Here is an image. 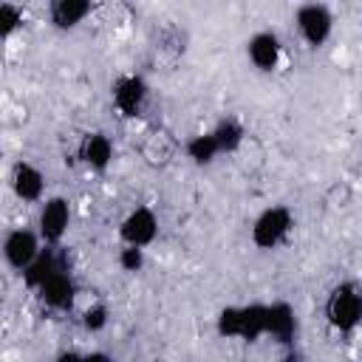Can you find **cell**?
Instances as JSON below:
<instances>
[{"label":"cell","mask_w":362,"mask_h":362,"mask_svg":"<svg viewBox=\"0 0 362 362\" xmlns=\"http://www.w3.org/2000/svg\"><path fill=\"white\" fill-rule=\"evenodd\" d=\"M8 184H11V192L25 204H42L45 201V173L25 158H20L11 167Z\"/></svg>","instance_id":"30bf717a"},{"label":"cell","mask_w":362,"mask_h":362,"mask_svg":"<svg viewBox=\"0 0 362 362\" xmlns=\"http://www.w3.org/2000/svg\"><path fill=\"white\" fill-rule=\"evenodd\" d=\"M37 300L48 308V311H71L76 305V294H79V286L74 280V274L68 269L51 274L37 291Z\"/></svg>","instance_id":"9c48e42d"},{"label":"cell","mask_w":362,"mask_h":362,"mask_svg":"<svg viewBox=\"0 0 362 362\" xmlns=\"http://www.w3.org/2000/svg\"><path fill=\"white\" fill-rule=\"evenodd\" d=\"M325 320L337 334H351L362 325V288L351 280L337 283L325 297Z\"/></svg>","instance_id":"6da1fadb"},{"label":"cell","mask_w":362,"mask_h":362,"mask_svg":"<svg viewBox=\"0 0 362 362\" xmlns=\"http://www.w3.org/2000/svg\"><path fill=\"white\" fill-rule=\"evenodd\" d=\"M158 235V215L153 206H133L122 223H119V240L122 246H136V249H147Z\"/></svg>","instance_id":"8992f818"},{"label":"cell","mask_w":362,"mask_h":362,"mask_svg":"<svg viewBox=\"0 0 362 362\" xmlns=\"http://www.w3.org/2000/svg\"><path fill=\"white\" fill-rule=\"evenodd\" d=\"M62 269H68V266L62 263V255L57 252V246H45V249L40 252V257H37L20 277H23V286H25L28 291H37L51 274H57V272H62Z\"/></svg>","instance_id":"5bb4252c"},{"label":"cell","mask_w":362,"mask_h":362,"mask_svg":"<svg viewBox=\"0 0 362 362\" xmlns=\"http://www.w3.org/2000/svg\"><path fill=\"white\" fill-rule=\"evenodd\" d=\"M328 204L331 206H348L351 204V187L345 181H334L328 187Z\"/></svg>","instance_id":"603a6c76"},{"label":"cell","mask_w":362,"mask_h":362,"mask_svg":"<svg viewBox=\"0 0 362 362\" xmlns=\"http://www.w3.org/2000/svg\"><path fill=\"white\" fill-rule=\"evenodd\" d=\"M113 156H116V147L110 141L107 133L102 130H90L79 139L76 144V158L82 161V167H88L90 173H105L110 164H113Z\"/></svg>","instance_id":"8fae6325"},{"label":"cell","mask_w":362,"mask_h":362,"mask_svg":"<svg viewBox=\"0 0 362 362\" xmlns=\"http://www.w3.org/2000/svg\"><path fill=\"white\" fill-rule=\"evenodd\" d=\"M71 229V201L62 195H48L37 212V232L45 246H59Z\"/></svg>","instance_id":"277c9868"},{"label":"cell","mask_w":362,"mask_h":362,"mask_svg":"<svg viewBox=\"0 0 362 362\" xmlns=\"http://www.w3.org/2000/svg\"><path fill=\"white\" fill-rule=\"evenodd\" d=\"M42 249H45V243H42L40 232L37 229H28V226H14L3 238V257L20 274L40 257Z\"/></svg>","instance_id":"5b68a950"},{"label":"cell","mask_w":362,"mask_h":362,"mask_svg":"<svg viewBox=\"0 0 362 362\" xmlns=\"http://www.w3.org/2000/svg\"><path fill=\"white\" fill-rule=\"evenodd\" d=\"M294 25L300 31V40L308 48H320L328 42V37L334 31V14L322 3H303L294 11Z\"/></svg>","instance_id":"3957f363"},{"label":"cell","mask_w":362,"mask_h":362,"mask_svg":"<svg viewBox=\"0 0 362 362\" xmlns=\"http://www.w3.org/2000/svg\"><path fill=\"white\" fill-rule=\"evenodd\" d=\"M116 260H119V269L122 272H130V274H136V272H141L144 269V249H136V246H122L119 249V255H116Z\"/></svg>","instance_id":"7402d4cb"},{"label":"cell","mask_w":362,"mask_h":362,"mask_svg":"<svg viewBox=\"0 0 362 362\" xmlns=\"http://www.w3.org/2000/svg\"><path fill=\"white\" fill-rule=\"evenodd\" d=\"M291 229H294V212L283 204H272L252 221L249 238L260 252H272L291 235Z\"/></svg>","instance_id":"7a4b0ae2"},{"label":"cell","mask_w":362,"mask_h":362,"mask_svg":"<svg viewBox=\"0 0 362 362\" xmlns=\"http://www.w3.org/2000/svg\"><path fill=\"white\" fill-rule=\"evenodd\" d=\"M212 136H215L221 153H238V150L243 147V141H246V127H243L240 119L226 116V119H221V122L212 127Z\"/></svg>","instance_id":"2e32d148"},{"label":"cell","mask_w":362,"mask_h":362,"mask_svg":"<svg viewBox=\"0 0 362 362\" xmlns=\"http://www.w3.org/2000/svg\"><path fill=\"white\" fill-rule=\"evenodd\" d=\"M184 153H187V158H189L192 164L206 167V164H212V161L221 156V147H218L212 130H206V133H195V136H189V139L184 141Z\"/></svg>","instance_id":"9a60e30c"},{"label":"cell","mask_w":362,"mask_h":362,"mask_svg":"<svg viewBox=\"0 0 362 362\" xmlns=\"http://www.w3.org/2000/svg\"><path fill=\"white\" fill-rule=\"evenodd\" d=\"M294 334H297V314H294V308L288 303H283V300L269 303L266 305V337H272V339H277V342H283L288 348Z\"/></svg>","instance_id":"7c38bea8"},{"label":"cell","mask_w":362,"mask_h":362,"mask_svg":"<svg viewBox=\"0 0 362 362\" xmlns=\"http://www.w3.org/2000/svg\"><path fill=\"white\" fill-rule=\"evenodd\" d=\"M246 57L255 71L272 74L283 59V40L272 28H260L246 40Z\"/></svg>","instance_id":"ba28073f"},{"label":"cell","mask_w":362,"mask_h":362,"mask_svg":"<svg viewBox=\"0 0 362 362\" xmlns=\"http://www.w3.org/2000/svg\"><path fill=\"white\" fill-rule=\"evenodd\" d=\"M215 328L223 339H243V305H226L221 308Z\"/></svg>","instance_id":"e0dca14e"},{"label":"cell","mask_w":362,"mask_h":362,"mask_svg":"<svg viewBox=\"0 0 362 362\" xmlns=\"http://www.w3.org/2000/svg\"><path fill=\"white\" fill-rule=\"evenodd\" d=\"M17 28H23V6L17 3H0V34L3 40H8Z\"/></svg>","instance_id":"44dd1931"},{"label":"cell","mask_w":362,"mask_h":362,"mask_svg":"<svg viewBox=\"0 0 362 362\" xmlns=\"http://www.w3.org/2000/svg\"><path fill=\"white\" fill-rule=\"evenodd\" d=\"M260 337H266V305L249 303V305H243V339L255 342Z\"/></svg>","instance_id":"ac0fdd59"},{"label":"cell","mask_w":362,"mask_h":362,"mask_svg":"<svg viewBox=\"0 0 362 362\" xmlns=\"http://www.w3.org/2000/svg\"><path fill=\"white\" fill-rule=\"evenodd\" d=\"M141 153H144V158H147L150 164H167V161L175 156V144H173V139H170L167 133H153V136L144 141Z\"/></svg>","instance_id":"d6986e66"},{"label":"cell","mask_w":362,"mask_h":362,"mask_svg":"<svg viewBox=\"0 0 362 362\" xmlns=\"http://www.w3.org/2000/svg\"><path fill=\"white\" fill-rule=\"evenodd\" d=\"M93 11V3L90 0H54L48 6V20L54 28L59 31H71L76 28L79 23H85Z\"/></svg>","instance_id":"4fadbf2b"},{"label":"cell","mask_w":362,"mask_h":362,"mask_svg":"<svg viewBox=\"0 0 362 362\" xmlns=\"http://www.w3.org/2000/svg\"><path fill=\"white\" fill-rule=\"evenodd\" d=\"M54 362H85V354H79V351L68 348V351H59Z\"/></svg>","instance_id":"cb8c5ba5"},{"label":"cell","mask_w":362,"mask_h":362,"mask_svg":"<svg viewBox=\"0 0 362 362\" xmlns=\"http://www.w3.org/2000/svg\"><path fill=\"white\" fill-rule=\"evenodd\" d=\"M85 362H113V359H110V354H105V351H88V354H85Z\"/></svg>","instance_id":"d4e9b609"},{"label":"cell","mask_w":362,"mask_h":362,"mask_svg":"<svg viewBox=\"0 0 362 362\" xmlns=\"http://www.w3.org/2000/svg\"><path fill=\"white\" fill-rule=\"evenodd\" d=\"M82 328L85 331H90V334H99V331H105L107 328V322H110V311H107V305L105 303H90L85 311H82Z\"/></svg>","instance_id":"ffe728a7"},{"label":"cell","mask_w":362,"mask_h":362,"mask_svg":"<svg viewBox=\"0 0 362 362\" xmlns=\"http://www.w3.org/2000/svg\"><path fill=\"white\" fill-rule=\"evenodd\" d=\"M147 96H150V88H147L144 76H139V74H122L110 85V102H113L116 113L124 119L139 116L147 105Z\"/></svg>","instance_id":"52a82bcc"}]
</instances>
